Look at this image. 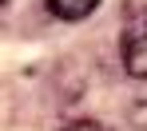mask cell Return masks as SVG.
Listing matches in <instances>:
<instances>
[{
	"label": "cell",
	"mask_w": 147,
	"mask_h": 131,
	"mask_svg": "<svg viewBox=\"0 0 147 131\" xmlns=\"http://www.w3.org/2000/svg\"><path fill=\"white\" fill-rule=\"evenodd\" d=\"M123 68L135 79H147V8H135L123 24Z\"/></svg>",
	"instance_id": "1"
},
{
	"label": "cell",
	"mask_w": 147,
	"mask_h": 131,
	"mask_svg": "<svg viewBox=\"0 0 147 131\" xmlns=\"http://www.w3.org/2000/svg\"><path fill=\"white\" fill-rule=\"evenodd\" d=\"M44 4H48L52 16H60V20H84V16L96 12L99 0H44Z\"/></svg>",
	"instance_id": "2"
},
{
	"label": "cell",
	"mask_w": 147,
	"mask_h": 131,
	"mask_svg": "<svg viewBox=\"0 0 147 131\" xmlns=\"http://www.w3.org/2000/svg\"><path fill=\"white\" fill-rule=\"evenodd\" d=\"M64 131H107V127H99V123H92V119H80V123H68Z\"/></svg>",
	"instance_id": "3"
},
{
	"label": "cell",
	"mask_w": 147,
	"mask_h": 131,
	"mask_svg": "<svg viewBox=\"0 0 147 131\" xmlns=\"http://www.w3.org/2000/svg\"><path fill=\"white\" fill-rule=\"evenodd\" d=\"M0 4H8V0H0Z\"/></svg>",
	"instance_id": "4"
}]
</instances>
